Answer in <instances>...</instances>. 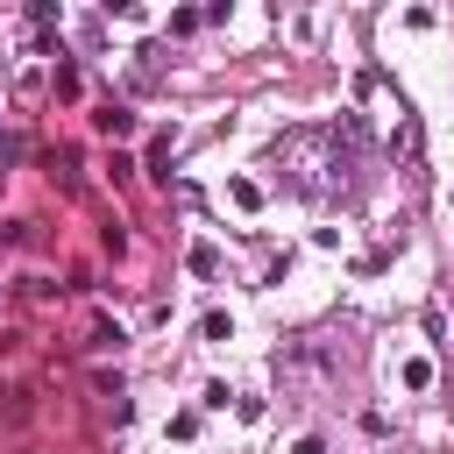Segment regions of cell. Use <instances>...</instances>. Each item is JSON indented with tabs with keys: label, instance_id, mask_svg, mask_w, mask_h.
Instances as JSON below:
<instances>
[{
	"label": "cell",
	"instance_id": "cell-1",
	"mask_svg": "<svg viewBox=\"0 0 454 454\" xmlns=\"http://www.w3.org/2000/svg\"><path fill=\"white\" fill-rule=\"evenodd\" d=\"M362 142H369L362 114H340L333 128H291L277 142V163L291 170V184L305 199H333V192H348V170H355Z\"/></svg>",
	"mask_w": 454,
	"mask_h": 454
},
{
	"label": "cell",
	"instance_id": "cell-2",
	"mask_svg": "<svg viewBox=\"0 0 454 454\" xmlns=\"http://www.w3.org/2000/svg\"><path fill=\"white\" fill-rule=\"evenodd\" d=\"M184 270H192V277H220V248H213V241H192V248H184Z\"/></svg>",
	"mask_w": 454,
	"mask_h": 454
},
{
	"label": "cell",
	"instance_id": "cell-3",
	"mask_svg": "<svg viewBox=\"0 0 454 454\" xmlns=\"http://www.w3.org/2000/svg\"><path fill=\"white\" fill-rule=\"evenodd\" d=\"M397 383H404V390H433V362H426V355H411V362L397 369Z\"/></svg>",
	"mask_w": 454,
	"mask_h": 454
},
{
	"label": "cell",
	"instance_id": "cell-4",
	"mask_svg": "<svg viewBox=\"0 0 454 454\" xmlns=\"http://www.w3.org/2000/svg\"><path fill=\"white\" fill-rule=\"evenodd\" d=\"M227 199H234V206H241V213H255V206H262V192H255V184H248V177H234V184H227Z\"/></svg>",
	"mask_w": 454,
	"mask_h": 454
},
{
	"label": "cell",
	"instance_id": "cell-5",
	"mask_svg": "<svg viewBox=\"0 0 454 454\" xmlns=\"http://www.w3.org/2000/svg\"><path fill=\"white\" fill-rule=\"evenodd\" d=\"M128 128H135V114H121V106H106V114H99V135H128Z\"/></svg>",
	"mask_w": 454,
	"mask_h": 454
},
{
	"label": "cell",
	"instance_id": "cell-6",
	"mask_svg": "<svg viewBox=\"0 0 454 454\" xmlns=\"http://www.w3.org/2000/svg\"><path fill=\"white\" fill-rule=\"evenodd\" d=\"M199 21H206V14H199V7H177V14H170V35H192V28H199Z\"/></svg>",
	"mask_w": 454,
	"mask_h": 454
},
{
	"label": "cell",
	"instance_id": "cell-7",
	"mask_svg": "<svg viewBox=\"0 0 454 454\" xmlns=\"http://www.w3.org/2000/svg\"><path fill=\"white\" fill-rule=\"evenodd\" d=\"M206 340H234V319L227 312H206Z\"/></svg>",
	"mask_w": 454,
	"mask_h": 454
},
{
	"label": "cell",
	"instance_id": "cell-8",
	"mask_svg": "<svg viewBox=\"0 0 454 454\" xmlns=\"http://www.w3.org/2000/svg\"><path fill=\"white\" fill-rule=\"evenodd\" d=\"M291 454H326V440H319V433H298V447H291Z\"/></svg>",
	"mask_w": 454,
	"mask_h": 454
}]
</instances>
